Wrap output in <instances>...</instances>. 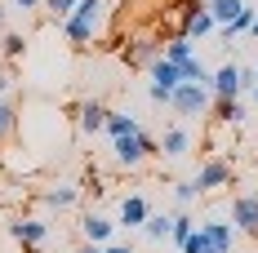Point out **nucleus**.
Segmentation results:
<instances>
[{"label":"nucleus","instance_id":"f257e3e1","mask_svg":"<svg viewBox=\"0 0 258 253\" xmlns=\"http://www.w3.org/2000/svg\"><path fill=\"white\" fill-rule=\"evenodd\" d=\"M103 14H107V0H76V9L62 18V31H67V40L85 49L94 36H98V27H103Z\"/></svg>","mask_w":258,"mask_h":253},{"label":"nucleus","instance_id":"f03ea898","mask_svg":"<svg viewBox=\"0 0 258 253\" xmlns=\"http://www.w3.org/2000/svg\"><path fill=\"white\" fill-rule=\"evenodd\" d=\"M209 107H214V89L201 85V80H182L169 98V111L178 120H201V116H209Z\"/></svg>","mask_w":258,"mask_h":253},{"label":"nucleus","instance_id":"7ed1b4c3","mask_svg":"<svg viewBox=\"0 0 258 253\" xmlns=\"http://www.w3.org/2000/svg\"><path fill=\"white\" fill-rule=\"evenodd\" d=\"M111 151H116V164H125V169H138L143 160L160 155V142H156L152 133L134 129V133H120V138H111Z\"/></svg>","mask_w":258,"mask_h":253},{"label":"nucleus","instance_id":"20e7f679","mask_svg":"<svg viewBox=\"0 0 258 253\" xmlns=\"http://www.w3.org/2000/svg\"><path fill=\"white\" fill-rule=\"evenodd\" d=\"M258 85L254 71H245V67H236V62H223L214 76H209V89H214V98H240V94H249Z\"/></svg>","mask_w":258,"mask_h":253},{"label":"nucleus","instance_id":"39448f33","mask_svg":"<svg viewBox=\"0 0 258 253\" xmlns=\"http://www.w3.org/2000/svg\"><path fill=\"white\" fill-rule=\"evenodd\" d=\"M178 27L182 36H191V40H205L218 31V18L209 14V5H196V0H182L178 5Z\"/></svg>","mask_w":258,"mask_h":253},{"label":"nucleus","instance_id":"423d86ee","mask_svg":"<svg viewBox=\"0 0 258 253\" xmlns=\"http://www.w3.org/2000/svg\"><path fill=\"white\" fill-rule=\"evenodd\" d=\"M191 182L201 187V196H209V191H218V187H227V182H232V164H227V160H205V164L196 169Z\"/></svg>","mask_w":258,"mask_h":253},{"label":"nucleus","instance_id":"0eeeda50","mask_svg":"<svg viewBox=\"0 0 258 253\" xmlns=\"http://www.w3.org/2000/svg\"><path fill=\"white\" fill-rule=\"evenodd\" d=\"M9 235H14L18 244H45V240H49V222H45V218H14V222H9Z\"/></svg>","mask_w":258,"mask_h":253},{"label":"nucleus","instance_id":"6e6552de","mask_svg":"<svg viewBox=\"0 0 258 253\" xmlns=\"http://www.w3.org/2000/svg\"><path fill=\"white\" fill-rule=\"evenodd\" d=\"M232 222H236V231H245V235L258 240V196H236L232 200Z\"/></svg>","mask_w":258,"mask_h":253},{"label":"nucleus","instance_id":"1a4fd4ad","mask_svg":"<svg viewBox=\"0 0 258 253\" xmlns=\"http://www.w3.org/2000/svg\"><path fill=\"white\" fill-rule=\"evenodd\" d=\"M72 116H76V129L80 133H85V138H94V133H98V129L107 125V107L98 98H89V102H80L76 111H72Z\"/></svg>","mask_w":258,"mask_h":253},{"label":"nucleus","instance_id":"9d476101","mask_svg":"<svg viewBox=\"0 0 258 253\" xmlns=\"http://www.w3.org/2000/svg\"><path fill=\"white\" fill-rule=\"evenodd\" d=\"M201 231H205V240L214 244V249L232 253V244H236V222H227V218H205Z\"/></svg>","mask_w":258,"mask_h":253},{"label":"nucleus","instance_id":"9b49d317","mask_svg":"<svg viewBox=\"0 0 258 253\" xmlns=\"http://www.w3.org/2000/svg\"><path fill=\"white\" fill-rule=\"evenodd\" d=\"M147 213H152V204H147V196H125V200H120V222H116V227L143 231V222H147Z\"/></svg>","mask_w":258,"mask_h":253},{"label":"nucleus","instance_id":"f8f14e48","mask_svg":"<svg viewBox=\"0 0 258 253\" xmlns=\"http://www.w3.org/2000/svg\"><path fill=\"white\" fill-rule=\"evenodd\" d=\"M187 151H191V133H187L182 125L165 129V138H160V155H165V160H182Z\"/></svg>","mask_w":258,"mask_h":253},{"label":"nucleus","instance_id":"ddd939ff","mask_svg":"<svg viewBox=\"0 0 258 253\" xmlns=\"http://www.w3.org/2000/svg\"><path fill=\"white\" fill-rule=\"evenodd\" d=\"M80 231H85V240H89V244H107V240H111V231H116V222L103 218V213H85V218H80Z\"/></svg>","mask_w":258,"mask_h":253},{"label":"nucleus","instance_id":"4468645a","mask_svg":"<svg viewBox=\"0 0 258 253\" xmlns=\"http://www.w3.org/2000/svg\"><path fill=\"white\" fill-rule=\"evenodd\" d=\"M254 5H249V0H245V9H240V14H236L232 23H223L218 27V31H214V36H218V40H236V36H245V31H249V23H254Z\"/></svg>","mask_w":258,"mask_h":253},{"label":"nucleus","instance_id":"2eb2a0df","mask_svg":"<svg viewBox=\"0 0 258 253\" xmlns=\"http://www.w3.org/2000/svg\"><path fill=\"white\" fill-rule=\"evenodd\" d=\"M169 227H174V213H147L143 235H147L152 244H165V240H169Z\"/></svg>","mask_w":258,"mask_h":253},{"label":"nucleus","instance_id":"dca6fc26","mask_svg":"<svg viewBox=\"0 0 258 253\" xmlns=\"http://www.w3.org/2000/svg\"><path fill=\"white\" fill-rule=\"evenodd\" d=\"M214 120H223V125H240L245 120V107H240V98H214Z\"/></svg>","mask_w":258,"mask_h":253},{"label":"nucleus","instance_id":"f3484780","mask_svg":"<svg viewBox=\"0 0 258 253\" xmlns=\"http://www.w3.org/2000/svg\"><path fill=\"white\" fill-rule=\"evenodd\" d=\"M160 53H165V58L178 67V62H187V58H196V45H191V36H174V40H169Z\"/></svg>","mask_w":258,"mask_h":253},{"label":"nucleus","instance_id":"a211bd4d","mask_svg":"<svg viewBox=\"0 0 258 253\" xmlns=\"http://www.w3.org/2000/svg\"><path fill=\"white\" fill-rule=\"evenodd\" d=\"M40 200L49 204V209H58V213H62V209H72V204L80 200V191H76V187H49Z\"/></svg>","mask_w":258,"mask_h":253},{"label":"nucleus","instance_id":"6ab92c4d","mask_svg":"<svg viewBox=\"0 0 258 253\" xmlns=\"http://www.w3.org/2000/svg\"><path fill=\"white\" fill-rule=\"evenodd\" d=\"M103 129L111 133V138H120V133H134V129H143V125H138L129 111H107V125Z\"/></svg>","mask_w":258,"mask_h":253},{"label":"nucleus","instance_id":"aec40b11","mask_svg":"<svg viewBox=\"0 0 258 253\" xmlns=\"http://www.w3.org/2000/svg\"><path fill=\"white\" fill-rule=\"evenodd\" d=\"M205 5H209V14L218 18V27H223V23H232L236 14L245 9V0H205Z\"/></svg>","mask_w":258,"mask_h":253},{"label":"nucleus","instance_id":"412c9836","mask_svg":"<svg viewBox=\"0 0 258 253\" xmlns=\"http://www.w3.org/2000/svg\"><path fill=\"white\" fill-rule=\"evenodd\" d=\"M191 231H196V218H187V213L178 209V213H174V227H169V240H174V244L182 249V240H187Z\"/></svg>","mask_w":258,"mask_h":253},{"label":"nucleus","instance_id":"4be33fe9","mask_svg":"<svg viewBox=\"0 0 258 253\" xmlns=\"http://www.w3.org/2000/svg\"><path fill=\"white\" fill-rule=\"evenodd\" d=\"M178 71H182V80H201V85H209V76H214L201 58H187V62H178Z\"/></svg>","mask_w":258,"mask_h":253},{"label":"nucleus","instance_id":"5701e85b","mask_svg":"<svg viewBox=\"0 0 258 253\" xmlns=\"http://www.w3.org/2000/svg\"><path fill=\"white\" fill-rule=\"evenodd\" d=\"M196 196H201V187H196V182H174V204H178V209L196 204Z\"/></svg>","mask_w":258,"mask_h":253},{"label":"nucleus","instance_id":"b1692460","mask_svg":"<svg viewBox=\"0 0 258 253\" xmlns=\"http://www.w3.org/2000/svg\"><path fill=\"white\" fill-rule=\"evenodd\" d=\"M14 129H18V111H14L9 102H0V142H5Z\"/></svg>","mask_w":258,"mask_h":253},{"label":"nucleus","instance_id":"393cba45","mask_svg":"<svg viewBox=\"0 0 258 253\" xmlns=\"http://www.w3.org/2000/svg\"><path fill=\"white\" fill-rule=\"evenodd\" d=\"M45 9H49L53 18H58V23H62V18H67V14H72V9H76V0H45Z\"/></svg>","mask_w":258,"mask_h":253},{"label":"nucleus","instance_id":"a878e982","mask_svg":"<svg viewBox=\"0 0 258 253\" xmlns=\"http://www.w3.org/2000/svg\"><path fill=\"white\" fill-rule=\"evenodd\" d=\"M23 49H27V40L18 36V31H9V36H5V58H18Z\"/></svg>","mask_w":258,"mask_h":253},{"label":"nucleus","instance_id":"bb28decb","mask_svg":"<svg viewBox=\"0 0 258 253\" xmlns=\"http://www.w3.org/2000/svg\"><path fill=\"white\" fill-rule=\"evenodd\" d=\"M9 5H14V9H40L45 0H9Z\"/></svg>","mask_w":258,"mask_h":253},{"label":"nucleus","instance_id":"cd10ccee","mask_svg":"<svg viewBox=\"0 0 258 253\" xmlns=\"http://www.w3.org/2000/svg\"><path fill=\"white\" fill-rule=\"evenodd\" d=\"M103 253H134L129 244H103Z\"/></svg>","mask_w":258,"mask_h":253},{"label":"nucleus","instance_id":"c85d7f7f","mask_svg":"<svg viewBox=\"0 0 258 253\" xmlns=\"http://www.w3.org/2000/svg\"><path fill=\"white\" fill-rule=\"evenodd\" d=\"M9 85H14V76H9V71H0V94H9Z\"/></svg>","mask_w":258,"mask_h":253},{"label":"nucleus","instance_id":"c756f323","mask_svg":"<svg viewBox=\"0 0 258 253\" xmlns=\"http://www.w3.org/2000/svg\"><path fill=\"white\" fill-rule=\"evenodd\" d=\"M76 253H103V244H89V240H85V249H76Z\"/></svg>","mask_w":258,"mask_h":253},{"label":"nucleus","instance_id":"7c9ffc66","mask_svg":"<svg viewBox=\"0 0 258 253\" xmlns=\"http://www.w3.org/2000/svg\"><path fill=\"white\" fill-rule=\"evenodd\" d=\"M23 253H40V244H23Z\"/></svg>","mask_w":258,"mask_h":253},{"label":"nucleus","instance_id":"2f4dec72","mask_svg":"<svg viewBox=\"0 0 258 253\" xmlns=\"http://www.w3.org/2000/svg\"><path fill=\"white\" fill-rule=\"evenodd\" d=\"M249 36H258V14H254V23H249Z\"/></svg>","mask_w":258,"mask_h":253},{"label":"nucleus","instance_id":"473e14b6","mask_svg":"<svg viewBox=\"0 0 258 253\" xmlns=\"http://www.w3.org/2000/svg\"><path fill=\"white\" fill-rule=\"evenodd\" d=\"M249 94H254V102H258V85H254V89H249Z\"/></svg>","mask_w":258,"mask_h":253},{"label":"nucleus","instance_id":"72a5a7b5","mask_svg":"<svg viewBox=\"0 0 258 253\" xmlns=\"http://www.w3.org/2000/svg\"><path fill=\"white\" fill-rule=\"evenodd\" d=\"M0 27H5V9H0Z\"/></svg>","mask_w":258,"mask_h":253},{"label":"nucleus","instance_id":"f704fd0d","mask_svg":"<svg viewBox=\"0 0 258 253\" xmlns=\"http://www.w3.org/2000/svg\"><path fill=\"white\" fill-rule=\"evenodd\" d=\"M205 253H223V249H205Z\"/></svg>","mask_w":258,"mask_h":253},{"label":"nucleus","instance_id":"c9c22d12","mask_svg":"<svg viewBox=\"0 0 258 253\" xmlns=\"http://www.w3.org/2000/svg\"><path fill=\"white\" fill-rule=\"evenodd\" d=\"M254 76H258V67H254Z\"/></svg>","mask_w":258,"mask_h":253}]
</instances>
